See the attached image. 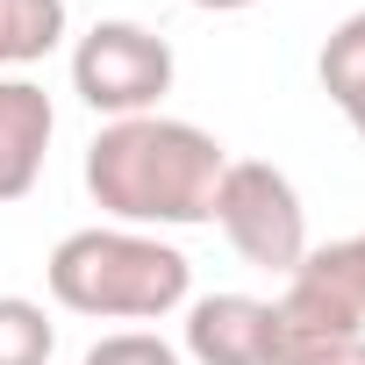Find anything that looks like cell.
<instances>
[{
	"mask_svg": "<svg viewBox=\"0 0 365 365\" xmlns=\"http://www.w3.org/2000/svg\"><path fill=\"white\" fill-rule=\"evenodd\" d=\"M308 258H315V265H322V272L358 301V315H365V230L344 237V244H322V251H308Z\"/></svg>",
	"mask_w": 365,
	"mask_h": 365,
	"instance_id": "12",
	"label": "cell"
},
{
	"mask_svg": "<svg viewBox=\"0 0 365 365\" xmlns=\"http://www.w3.org/2000/svg\"><path fill=\"white\" fill-rule=\"evenodd\" d=\"M51 301L93 322H158L172 308H187L194 294V265L179 244L150 237V230H72L51 265Z\"/></svg>",
	"mask_w": 365,
	"mask_h": 365,
	"instance_id": "2",
	"label": "cell"
},
{
	"mask_svg": "<svg viewBox=\"0 0 365 365\" xmlns=\"http://www.w3.org/2000/svg\"><path fill=\"white\" fill-rule=\"evenodd\" d=\"M51 129H58V108L36 79L8 72L0 79V208L22 201L36 179H43V158H51Z\"/></svg>",
	"mask_w": 365,
	"mask_h": 365,
	"instance_id": "7",
	"label": "cell"
},
{
	"mask_svg": "<svg viewBox=\"0 0 365 365\" xmlns=\"http://www.w3.org/2000/svg\"><path fill=\"white\" fill-rule=\"evenodd\" d=\"M79 365H187L165 336H150V329H115V336H101Z\"/></svg>",
	"mask_w": 365,
	"mask_h": 365,
	"instance_id": "11",
	"label": "cell"
},
{
	"mask_svg": "<svg viewBox=\"0 0 365 365\" xmlns=\"http://www.w3.org/2000/svg\"><path fill=\"white\" fill-rule=\"evenodd\" d=\"M172 43L143 22H93L72 51V93L108 115V122H129V115H158V101L172 93Z\"/></svg>",
	"mask_w": 365,
	"mask_h": 365,
	"instance_id": "4",
	"label": "cell"
},
{
	"mask_svg": "<svg viewBox=\"0 0 365 365\" xmlns=\"http://www.w3.org/2000/svg\"><path fill=\"white\" fill-rule=\"evenodd\" d=\"M315 365H365V336H351V344H336V351H322Z\"/></svg>",
	"mask_w": 365,
	"mask_h": 365,
	"instance_id": "13",
	"label": "cell"
},
{
	"mask_svg": "<svg viewBox=\"0 0 365 365\" xmlns=\"http://www.w3.org/2000/svg\"><path fill=\"white\" fill-rule=\"evenodd\" d=\"M315 79H322V93L344 108V122L365 136V8H358V15H344V22L322 36Z\"/></svg>",
	"mask_w": 365,
	"mask_h": 365,
	"instance_id": "8",
	"label": "cell"
},
{
	"mask_svg": "<svg viewBox=\"0 0 365 365\" xmlns=\"http://www.w3.org/2000/svg\"><path fill=\"white\" fill-rule=\"evenodd\" d=\"M194 365H272V301L258 294H201L187 308V351Z\"/></svg>",
	"mask_w": 365,
	"mask_h": 365,
	"instance_id": "6",
	"label": "cell"
},
{
	"mask_svg": "<svg viewBox=\"0 0 365 365\" xmlns=\"http://www.w3.org/2000/svg\"><path fill=\"white\" fill-rule=\"evenodd\" d=\"M351 336H365L358 301H351L315 258H301V265L287 272V294L272 301V365H315L322 351H336V344H351Z\"/></svg>",
	"mask_w": 365,
	"mask_h": 365,
	"instance_id": "5",
	"label": "cell"
},
{
	"mask_svg": "<svg viewBox=\"0 0 365 365\" xmlns=\"http://www.w3.org/2000/svg\"><path fill=\"white\" fill-rule=\"evenodd\" d=\"M58 351V322L43 315V301L0 294V365H51Z\"/></svg>",
	"mask_w": 365,
	"mask_h": 365,
	"instance_id": "10",
	"label": "cell"
},
{
	"mask_svg": "<svg viewBox=\"0 0 365 365\" xmlns=\"http://www.w3.org/2000/svg\"><path fill=\"white\" fill-rule=\"evenodd\" d=\"M215 222L237 244V258L258 265V272H294L308 258V208L294 194V179L265 158H230L222 165Z\"/></svg>",
	"mask_w": 365,
	"mask_h": 365,
	"instance_id": "3",
	"label": "cell"
},
{
	"mask_svg": "<svg viewBox=\"0 0 365 365\" xmlns=\"http://www.w3.org/2000/svg\"><path fill=\"white\" fill-rule=\"evenodd\" d=\"M65 0H0V72H22L65 43Z\"/></svg>",
	"mask_w": 365,
	"mask_h": 365,
	"instance_id": "9",
	"label": "cell"
},
{
	"mask_svg": "<svg viewBox=\"0 0 365 365\" xmlns=\"http://www.w3.org/2000/svg\"><path fill=\"white\" fill-rule=\"evenodd\" d=\"M187 8H208V15H237V8H258V0H187Z\"/></svg>",
	"mask_w": 365,
	"mask_h": 365,
	"instance_id": "14",
	"label": "cell"
},
{
	"mask_svg": "<svg viewBox=\"0 0 365 365\" xmlns=\"http://www.w3.org/2000/svg\"><path fill=\"white\" fill-rule=\"evenodd\" d=\"M222 165L230 150L201 122L129 115V122H101V136L86 143V194L122 230H194L215 222Z\"/></svg>",
	"mask_w": 365,
	"mask_h": 365,
	"instance_id": "1",
	"label": "cell"
}]
</instances>
